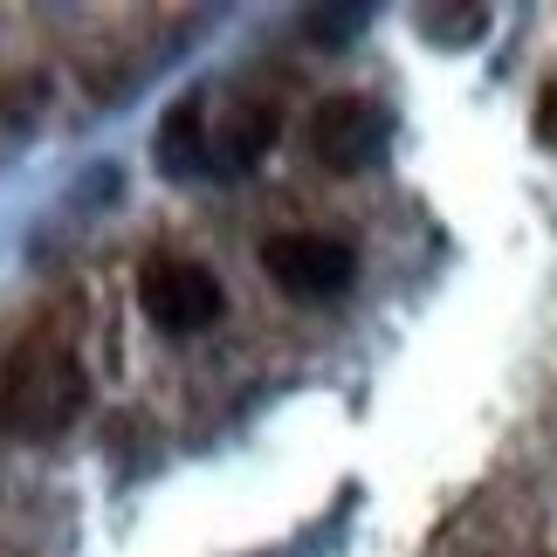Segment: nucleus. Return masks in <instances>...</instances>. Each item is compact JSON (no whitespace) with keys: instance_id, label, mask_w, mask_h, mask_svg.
Masks as SVG:
<instances>
[{"instance_id":"nucleus-1","label":"nucleus","mask_w":557,"mask_h":557,"mask_svg":"<svg viewBox=\"0 0 557 557\" xmlns=\"http://www.w3.org/2000/svg\"><path fill=\"white\" fill-rule=\"evenodd\" d=\"M83 399H90V379H83L76 351L62 345H28L0 379V420H8V434H28V441L62 434L83 413Z\"/></svg>"},{"instance_id":"nucleus-2","label":"nucleus","mask_w":557,"mask_h":557,"mask_svg":"<svg viewBox=\"0 0 557 557\" xmlns=\"http://www.w3.org/2000/svg\"><path fill=\"white\" fill-rule=\"evenodd\" d=\"M138 310L152 317L165 337H193L227 310V296H221L207 262H193V255H152V262L138 269Z\"/></svg>"},{"instance_id":"nucleus-3","label":"nucleus","mask_w":557,"mask_h":557,"mask_svg":"<svg viewBox=\"0 0 557 557\" xmlns=\"http://www.w3.org/2000/svg\"><path fill=\"white\" fill-rule=\"evenodd\" d=\"M262 269L269 283L296 296V304H324V296H345L358 275V248L337 242V234H269L262 242Z\"/></svg>"},{"instance_id":"nucleus-4","label":"nucleus","mask_w":557,"mask_h":557,"mask_svg":"<svg viewBox=\"0 0 557 557\" xmlns=\"http://www.w3.org/2000/svg\"><path fill=\"white\" fill-rule=\"evenodd\" d=\"M310 152L331 173H366L385 152V111L366 97H324L310 111Z\"/></svg>"},{"instance_id":"nucleus-5","label":"nucleus","mask_w":557,"mask_h":557,"mask_svg":"<svg viewBox=\"0 0 557 557\" xmlns=\"http://www.w3.org/2000/svg\"><path fill=\"white\" fill-rule=\"evenodd\" d=\"M304 21H324L317 35H324V41H345V35L358 28V21H366V8H337V14H324V8H317V14H304Z\"/></svg>"},{"instance_id":"nucleus-6","label":"nucleus","mask_w":557,"mask_h":557,"mask_svg":"<svg viewBox=\"0 0 557 557\" xmlns=\"http://www.w3.org/2000/svg\"><path fill=\"white\" fill-rule=\"evenodd\" d=\"M537 138H544L550 152H557V76L544 83V97H537Z\"/></svg>"}]
</instances>
